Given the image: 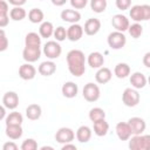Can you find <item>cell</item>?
<instances>
[{
    "instance_id": "cell-36",
    "label": "cell",
    "mask_w": 150,
    "mask_h": 150,
    "mask_svg": "<svg viewBox=\"0 0 150 150\" xmlns=\"http://www.w3.org/2000/svg\"><path fill=\"white\" fill-rule=\"evenodd\" d=\"M53 35H54V38L57 42H62L67 39V29L63 26H59V27L54 28Z\"/></svg>"
},
{
    "instance_id": "cell-23",
    "label": "cell",
    "mask_w": 150,
    "mask_h": 150,
    "mask_svg": "<svg viewBox=\"0 0 150 150\" xmlns=\"http://www.w3.org/2000/svg\"><path fill=\"white\" fill-rule=\"evenodd\" d=\"M93 124H94V134L96 136L103 137V136H105L108 134V131H109V124L105 121V118L95 121V122H93Z\"/></svg>"
},
{
    "instance_id": "cell-14",
    "label": "cell",
    "mask_w": 150,
    "mask_h": 150,
    "mask_svg": "<svg viewBox=\"0 0 150 150\" xmlns=\"http://www.w3.org/2000/svg\"><path fill=\"white\" fill-rule=\"evenodd\" d=\"M35 75H36V69H35V67L32 63L26 62V63L20 66V68H19V76L22 80H25V81L33 80L35 77Z\"/></svg>"
},
{
    "instance_id": "cell-26",
    "label": "cell",
    "mask_w": 150,
    "mask_h": 150,
    "mask_svg": "<svg viewBox=\"0 0 150 150\" xmlns=\"http://www.w3.org/2000/svg\"><path fill=\"white\" fill-rule=\"evenodd\" d=\"M6 136L13 141L15 139H19L21 138L22 134H23V130H22V127L21 125H6Z\"/></svg>"
},
{
    "instance_id": "cell-10",
    "label": "cell",
    "mask_w": 150,
    "mask_h": 150,
    "mask_svg": "<svg viewBox=\"0 0 150 150\" xmlns=\"http://www.w3.org/2000/svg\"><path fill=\"white\" fill-rule=\"evenodd\" d=\"M111 25H112V27L116 30L124 33L125 30H128V27H129L130 22H129V19L125 15H123V14H115L112 16V19H111Z\"/></svg>"
},
{
    "instance_id": "cell-51",
    "label": "cell",
    "mask_w": 150,
    "mask_h": 150,
    "mask_svg": "<svg viewBox=\"0 0 150 150\" xmlns=\"http://www.w3.org/2000/svg\"><path fill=\"white\" fill-rule=\"evenodd\" d=\"M41 1H42V0H41Z\"/></svg>"
},
{
    "instance_id": "cell-25",
    "label": "cell",
    "mask_w": 150,
    "mask_h": 150,
    "mask_svg": "<svg viewBox=\"0 0 150 150\" xmlns=\"http://www.w3.org/2000/svg\"><path fill=\"white\" fill-rule=\"evenodd\" d=\"M41 114H42V109L39 104L36 103H32L29 104L27 108H26V116L28 120L30 121H36L41 117Z\"/></svg>"
},
{
    "instance_id": "cell-48",
    "label": "cell",
    "mask_w": 150,
    "mask_h": 150,
    "mask_svg": "<svg viewBox=\"0 0 150 150\" xmlns=\"http://www.w3.org/2000/svg\"><path fill=\"white\" fill-rule=\"evenodd\" d=\"M6 117V108L0 104V121Z\"/></svg>"
},
{
    "instance_id": "cell-50",
    "label": "cell",
    "mask_w": 150,
    "mask_h": 150,
    "mask_svg": "<svg viewBox=\"0 0 150 150\" xmlns=\"http://www.w3.org/2000/svg\"><path fill=\"white\" fill-rule=\"evenodd\" d=\"M2 34H5V30L2 28H0V35H2Z\"/></svg>"
},
{
    "instance_id": "cell-47",
    "label": "cell",
    "mask_w": 150,
    "mask_h": 150,
    "mask_svg": "<svg viewBox=\"0 0 150 150\" xmlns=\"http://www.w3.org/2000/svg\"><path fill=\"white\" fill-rule=\"evenodd\" d=\"M50 1H52V4H53L54 6H57V7L63 6V5L67 2V0H50Z\"/></svg>"
},
{
    "instance_id": "cell-7",
    "label": "cell",
    "mask_w": 150,
    "mask_h": 150,
    "mask_svg": "<svg viewBox=\"0 0 150 150\" xmlns=\"http://www.w3.org/2000/svg\"><path fill=\"white\" fill-rule=\"evenodd\" d=\"M43 54L49 59V60H55L60 57L62 53V47L57 41H47L43 46Z\"/></svg>"
},
{
    "instance_id": "cell-41",
    "label": "cell",
    "mask_w": 150,
    "mask_h": 150,
    "mask_svg": "<svg viewBox=\"0 0 150 150\" xmlns=\"http://www.w3.org/2000/svg\"><path fill=\"white\" fill-rule=\"evenodd\" d=\"M18 145L13 142V141H9V142H6L4 145H2V150H18Z\"/></svg>"
},
{
    "instance_id": "cell-40",
    "label": "cell",
    "mask_w": 150,
    "mask_h": 150,
    "mask_svg": "<svg viewBox=\"0 0 150 150\" xmlns=\"http://www.w3.org/2000/svg\"><path fill=\"white\" fill-rule=\"evenodd\" d=\"M7 48H8V39L6 36V33H5V34L0 35V53L5 52Z\"/></svg>"
},
{
    "instance_id": "cell-1",
    "label": "cell",
    "mask_w": 150,
    "mask_h": 150,
    "mask_svg": "<svg viewBox=\"0 0 150 150\" xmlns=\"http://www.w3.org/2000/svg\"><path fill=\"white\" fill-rule=\"evenodd\" d=\"M68 70L73 76L80 77L86 73V56L80 49H71L66 56Z\"/></svg>"
},
{
    "instance_id": "cell-13",
    "label": "cell",
    "mask_w": 150,
    "mask_h": 150,
    "mask_svg": "<svg viewBox=\"0 0 150 150\" xmlns=\"http://www.w3.org/2000/svg\"><path fill=\"white\" fill-rule=\"evenodd\" d=\"M101 29V21L96 18H90L84 22L83 27V33H86L89 36L96 35Z\"/></svg>"
},
{
    "instance_id": "cell-27",
    "label": "cell",
    "mask_w": 150,
    "mask_h": 150,
    "mask_svg": "<svg viewBox=\"0 0 150 150\" xmlns=\"http://www.w3.org/2000/svg\"><path fill=\"white\" fill-rule=\"evenodd\" d=\"M23 122V117L19 111L13 110L5 117V123L6 125H21Z\"/></svg>"
},
{
    "instance_id": "cell-12",
    "label": "cell",
    "mask_w": 150,
    "mask_h": 150,
    "mask_svg": "<svg viewBox=\"0 0 150 150\" xmlns=\"http://www.w3.org/2000/svg\"><path fill=\"white\" fill-rule=\"evenodd\" d=\"M128 124L130 127L131 130V135H139L143 134L145 128H146V123L143 118L141 117H131L128 121Z\"/></svg>"
},
{
    "instance_id": "cell-24",
    "label": "cell",
    "mask_w": 150,
    "mask_h": 150,
    "mask_svg": "<svg viewBox=\"0 0 150 150\" xmlns=\"http://www.w3.org/2000/svg\"><path fill=\"white\" fill-rule=\"evenodd\" d=\"M75 136L80 143H87L91 138V129L88 125H81L77 128Z\"/></svg>"
},
{
    "instance_id": "cell-8",
    "label": "cell",
    "mask_w": 150,
    "mask_h": 150,
    "mask_svg": "<svg viewBox=\"0 0 150 150\" xmlns=\"http://www.w3.org/2000/svg\"><path fill=\"white\" fill-rule=\"evenodd\" d=\"M41 48L40 46H25L22 50V59L26 62L33 63L36 62L41 56Z\"/></svg>"
},
{
    "instance_id": "cell-34",
    "label": "cell",
    "mask_w": 150,
    "mask_h": 150,
    "mask_svg": "<svg viewBox=\"0 0 150 150\" xmlns=\"http://www.w3.org/2000/svg\"><path fill=\"white\" fill-rule=\"evenodd\" d=\"M88 117H89V120H90L91 122H95V121L105 118V111H104L102 108L95 107V108H91V109L89 110V115H88Z\"/></svg>"
},
{
    "instance_id": "cell-43",
    "label": "cell",
    "mask_w": 150,
    "mask_h": 150,
    "mask_svg": "<svg viewBox=\"0 0 150 150\" xmlns=\"http://www.w3.org/2000/svg\"><path fill=\"white\" fill-rule=\"evenodd\" d=\"M8 2L5 0H0V14H8Z\"/></svg>"
},
{
    "instance_id": "cell-46",
    "label": "cell",
    "mask_w": 150,
    "mask_h": 150,
    "mask_svg": "<svg viewBox=\"0 0 150 150\" xmlns=\"http://www.w3.org/2000/svg\"><path fill=\"white\" fill-rule=\"evenodd\" d=\"M62 150H76V145L71 144V142L64 143V144H62Z\"/></svg>"
},
{
    "instance_id": "cell-37",
    "label": "cell",
    "mask_w": 150,
    "mask_h": 150,
    "mask_svg": "<svg viewBox=\"0 0 150 150\" xmlns=\"http://www.w3.org/2000/svg\"><path fill=\"white\" fill-rule=\"evenodd\" d=\"M21 150H36L38 143L34 138H26L21 144Z\"/></svg>"
},
{
    "instance_id": "cell-31",
    "label": "cell",
    "mask_w": 150,
    "mask_h": 150,
    "mask_svg": "<svg viewBox=\"0 0 150 150\" xmlns=\"http://www.w3.org/2000/svg\"><path fill=\"white\" fill-rule=\"evenodd\" d=\"M45 19V14L40 8H32L28 12V20L32 23H41Z\"/></svg>"
},
{
    "instance_id": "cell-44",
    "label": "cell",
    "mask_w": 150,
    "mask_h": 150,
    "mask_svg": "<svg viewBox=\"0 0 150 150\" xmlns=\"http://www.w3.org/2000/svg\"><path fill=\"white\" fill-rule=\"evenodd\" d=\"M26 1L27 0H7V2L13 6H23L26 4Z\"/></svg>"
},
{
    "instance_id": "cell-35",
    "label": "cell",
    "mask_w": 150,
    "mask_h": 150,
    "mask_svg": "<svg viewBox=\"0 0 150 150\" xmlns=\"http://www.w3.org/2000/svg\"><path fill=\"white\" fill-rule=\"evenodd\" d=\"M128 32H129V34H130L131 38L138 39V38L143 34V26H142L139 22H135V23H132V25H129Z\"/></svg>"
},
{
    "instance_id": "cell-21",
    "label": "cell",
    "mask_w": 150,
    "mask_h": 150,
    "mask_svg": "<svg viewBox=\"0 0 150 150\" xmlns=\"http://www.w3.org/2000/svg\"><path fill=\"white\" fill-rule=\"evenodd\" d=\"M61 19L69 23H77L81 20V13L76 9H63L61 12Z\"/></svg>"
},
{
    "instance_id": "cell-22",
    "label": "cell",
    "mask_w": 150,
    "mask_h": 150,
    "mask_svg": "<svg viewBox=\"0 0 150 150\" xmlns=\"http://www.w3.org/2000/svg\"><path fill=\"white\" fill-rule=\"evenodd\" d=\"M38 71L42 76H52L56 71V64L52 60L43 61V62L40 63V66L38 68Z\"/></svg>"
},
{
    "instance_id": "cell-4",
    "label": "cell",
    "mask_w": 150,
    "mask_h": 150,
    "mask_svg": "<svg viewBox=\"0 0 150 150\" xmlns=\"http://www.w3.org/2000/svg\"><path fill=\"white\" fill-rule=\"evenodd\" d=\"M107 42L109 45V47L111 49H122L125 43H127V38L124 35V33L122 32H118V30H115V32H111L108 38H107Z\"/></svg>"
},
{
    "instance_id": "cell-15",
    "label": "cell",
    "mask_w": 150,
    "mask_h": 150,
    "mask_svg": "<svg viewBox=\"0 0 150 150\" xmlns=\"http://www.w3.org/2000/svg\"><path fill=\"white\" fill-rule=\"evenodd\" d=\"M83 35V27L79 23H71L67 28V39L69 41H79Z\"/></svg>"
},
{
    "instance_id": "cell-42",
    "label": "cell",
    "mask_w": 150,
    "mask_h": 150,
    "mask_svg": "<svg viewBox=\"0 0 150 150\" xmlns=\"http://www.w3.org/2000/svg\"><path fill=\"white\" fill-rule=\"evenodd\" d=\"M9 22V15L8 14H0V28H4Z\"/></svg>"
},
{
    "instance_id": "cell-28",
    "label": "cell",
    "mask_w": 150,
    "mask_h": 150,
    "mask_svg": "<svg viewBox=\"0 0 150 150\" xmlns=\"http://www.w3.org/2000/svg\"><path fill=\"white\" fill-rule=\"evenodd\" d=\"M53 33H54L53 23L50 21H42L40 27H39V35L41 36V39L42 38L48 39V38H50L53 35Z\"/></svg>"
},
{
    "instance_id": "cell-3",
    "label": "cell",
    "mask_w": 150,
    "mask_h": 150,
    "mask_svg": "<svg viewBox=\"0 0 150 150\" xmlns=\"http://www.w3.org/2000/svg\"><path fill=\"white\" fill-rule=\"evenodd\" d=\"M129 149L131 150H149L150 149V135H134L129 137Z\"/></svg>"
},
{
    "instance_id": "cell-38",
    "label": "cell",
    "mask_w": 150,
    "mask_h": 150,
    "mask_svg": "<svg viewBox=\"0 0 150 150\" xmlns=\"http://www.w3.org/2000/svg\"><path fill=\"white\" fill-rule=\"evenodd\" d=\"M115 5L118 9L121 11H125L129 9L131 6V0H115Z\"/></svg>"
},
{
    "instance_id": "cell-11",
    "label": "cell",
    "mask_w": 150,
    "mask_h": 150,
    "mask_svg": "<svg viewBox=\"0 0 150 150\" xmlns=\"http://www.w3.org/2000/svg\"><path fill=\"white\" fill-rule=\"evenodd\" d=\"M2 105L6 109L14 110L19 105V96L15 91H7L2 96Z\"/></svg>"
},
{
    "instance_id": "cell-5",
    "label": "cell",
    "mask_w": 150,
    "mask_h": 150,
    "mask_svg": "<svg viewBox=\"0 0 150 150\" xmlns=\"http://www.w3.org/2000/svg\"><path fill=\"white\" fill-rule=\"evenodd\" d=\"M82 95L84 97V100L87 102H96L100 96H101V90L100 87L96 83L93 82H88L87 84H84L83 90H82Z\"/></svg>"
},
{
    "instance_id": "cell-16",
    "label": "cell",
    "mask_w": 150,
    "mask_h": 150,
    "mask_svg": "<svg viewBox=\"0 0 150 150\" xmlns=\"http://www.w3.org/2000/svg\"><path fill=\"white\" fill-rule=\"evenodd\" d=\"M87 63L89 67L98 69L104 64V56L100 52H91L87 57Z\"/></svg>"
},
{
    "instance_id": "cell-6",
    "label": "cell",
    "mask_w": 150,
    "mask_h": 150,
    "mask_svg": "<svg viewBox=\"0 0 150 150\" xmlns=\"http://www.w3.org/2000/svg\"><path fill=\"white\" fill-rule=\"evenodd\" d=\"M139 94L135 88H125L122 94V102L125 107H136L139 103Z\"/></svg>"
},
{
    "instance_id": "cell-49",
    "label": "cell",
    "mask_w": 150,
    "mask_h": 150,
    "mask_svg": "<svg viewBox=\"0 0 150 150\" xmlns=\"http://www.w3.org/2000/svg\"><path fill=\"white\" fill-rule=\"evenodd\" d=\"M46 149H47V150H53L54 148H53V146H49V145H43V146L40 148V150H46Z\"/></svg>"
},
{
    "instance_id": "cell-20",
    "label": "cell",
    "mask_w": 150,
    "mask_h": 150,
    "mask_svg": "<svg viewBox=\"0 0 150 150\" xmlns=\"http://www.w3.org/2000/svg\"><path fill=\"white\" fill-rule=\"evenodd\" d=\"M111 76H112V73L109 68L101 67V68L97 69V71L95 74V81L98 84H105L111 80Z\"/></svg>"
},
{
    "instance_id": "cell-18",
    "label": "cell",
    "mask_w": 150,
    "mask_h": 150,
    "mask_svg": "<svg viewBox=\"0 0 150 150\" xmlns=\"http://www.w3.org/2000/svg\"><path fill=\"white\" fill-rule=\"evenodd\" d=\"M130 84L135 89H142L146 86V77L141 71H135L130 75Z\"/></svg>"
},
{
    "instance_id": "cell-9",
    "label": "cell",
    "mask_w": 150,
    "mask_h": 150,
    "mask_svg": "<svg viewBox=\"0 0 150 150\" xmlns=\"http://www.w3.org/2000/svg\"><path fill=\"white\" fill-rule=\"evenodd\" d=\"M75 138V132L73 129L67 128V127H62L60 128L56 134H55V141L60 144H64V143H69L73 142Z\"/></svg>"
},
{
    "instance_id": "cell-45",
    "label": "cell",
    "mask_w": 150,
    "mask_h": 150,
    "mask_svg": "<svg viewBox=\"0 0 150 150\" xmlns=\"http://www.w3.org/2000/svg\"><path fill=\"white\" fill-rule=\"evenodd\" d=\"M143 64H144L146 68L150 67V53H149V52L145 53L144 56H143Z\"/></svg>"
},
{
    "instance_id": "cell-17",
    "label": "cell",
    "mask_w": 150,
    "mask_h": 150,
    "mask_svg": "<svg viewBox=\"0 0 150 150\" xmlns=\"http://www.w3.org/2000/svg\"><path fill=\"white\" fill-rule=\"evenodd\" d=\"M115 131H116L117 137L121 141H128L129 137L131 136V130H130L128 122H118L115 127Z\"/></svg>"
},
{
    "instance_id": "cell-33",
    "label": "cell",
    "mask_w": 150,
    "mask_h": 150,
    "mask_svg": "<svg viewBox=\"0 0 150 150\" xmlns=\"http://www.w3.org/2000/svg\"><path fill=\"white\" fill-rule=\"evenodd\" d=\"M107 0H90V8L94 13H103L107 9Z\"/></svg>"
},
{
    "instance_id": "cell-19",
    "label": "cell",
    "mask_w": 150,
    "mask_h": 150,
    "mask_svg": "<svg viewBox=\"0 0 150 150\" xmlns=\"http://www.w3.org/2000/svg\"><path fill=\"white\" fill-rule=\"evenodd\" d=\"M61 91H62V95L66 98H74L79 93V87L75 82L67 81V82L63 83V86L61 88Z\"/></svg>"
},
{
    "instance_id": "cell-30",
    "label": "cell",
    "mask_w": 150,
    "mask_h": 150,
    "mask_svg": "<svg viewBox=\"0 0 150 150\" xmlns=\"http://www.w3.org/2000/svg\"><path fill=\"white\" fill-rule=\"evenodd\" d=\"M9 14V18L13 20V21H21V20H23L25 18H26V15H27V13H26V11L22 8V6H14L9 12H8Z\"/></svg>"
},
{
    "instance_id": "cell-29",
    "label": "cell",
    "mask_w": 150,
    "mask_h": 150,
    "mask_svg": "<svg viewBox=\"0 0 150 150\" xmlns=\"http://www.w3.org/2000/svg\"><path fill=\"white\" fill-rule=\"evenodd\" d=\"M114 74L116 77L118 79H125L130 75V67L128 63H124V62H120L115 66L114 68Z\"/></svg>"
},
{
    "instance_id": "cell-2",
    "label": "cell",
    "mask_w": 150,
    "mask_h": 150,
    "mask_svg": "<svg viewBox=\"0 0 150 150\" xmlns=\"http://www.w3.org/2000/svg\"><path fill=\"white\" fill-rule=\"evenodd\" d=\"M129 15L135 22L148 21L150 19V6L149 5H135L129 8Z\"/></svg>"
},
{
    "instance_id": "cell-32",
    "label": "cell",
    "mask_w": 150,
    "mask_h": 150,
    "mask_svg": "<svg viewBox=\"0 0 150 150\" xmlns=\"http://www.w3.org/2000/svg\"><path fill=\"white\" fill-rule=\"evenodd\" d=\"M25 46H41V36L35 32L28 33L25 38Z\"/></svg>"
},
{
    "instance_id": "cell-39",
    "label": "cell",
    "mask_w": 150,
    "mask_h": 150,
    "mask_svg": "<svg viewBox=\"0 0 150 150\" xmlns=\"http://www.w3.org/2000/svg\"><path fill=\"white\" fill-rule=\"evenodd\" d=\"M69 1L74 9H82L88 4V0H69Z\"/></svg>"
}]
</instances>
